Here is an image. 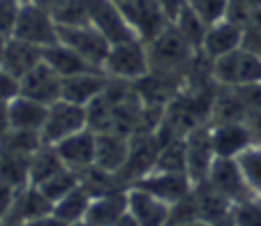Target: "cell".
Here are the masks:
<instances>
[{"mask_svg":"<svg viewBox=\"0 0 261 226\" xmlns=\"http://www.w3.org/2000/svg\"><path fill=\"white\" fill-rule=\"evenodd\" d=\"M185 157H188V176L192 178V182L206 180L217 157L211 138V125H201L185 136Z\"/></svg>","mask_w":261,"mask_h":226,"instance_id":"12","label":"cell"},{"mask_svg":"<svg viewBox=\"0 0 261 226\" xmlns=\"http://www.w3.org/2000/svg\"><path fill=\"white\" fill-rule=\"evenodd\" d=\"M120 10L127 16L137 37L143 42H150L169 23V16L164 14L160 0H127Z\"/></svg>","mask_w":261,"mask_h":226,"instance_id":"11","label":"cell"},{"mask_svg":"<svg viewBox=\"0 0 261 226\" xmlns=\"http://www.w3.org/2000/svg\"><path fill=\"white\" fill-rule=\"evenodd\" d=\"M88 21L93 28H97L107 37L109 44H118V42L137 37L127 16L114 0H88Z\"/></svg>","mask_w":261,"mask_h":226,"instance_id":"8","label":"cell"},{"mask_svg":"<svg viewBox=\"0 0 261 226\" xmlns=\"http://www.w3.org/2000/svg\"><path fill=\"white\" fill-rule=\"evenodd\" d=\"M160 150H162V141H160L158 132H141L129 136V155L123 171L118 173L120 180L129 187L137 180L146 178L148 173H153Z\"/></svg>","mask_w":261,"mask_h":226,"instance_id":"6","label":"cell"},{"mask_svg":"<svg viewBox=\"0 0 261 226\" xmlns=\"http://www.w3.org/2000/svg\"><path fill=\"white\" fill-rule=\"evenodd\" d=\"M188 7L206 25H213V23H217V21L229 16L231 0H188Z\"/></svg>","mask_w":261,"mask_h":226,"instance_id":"32","label":"cell"},{"mask_svg":"<svg viewBox=\"0 0 261 226\" xmlns=\"http://www.w3.org/2000/svg\"><path fill=\"white\" fill-rule=\"evenodd\" d=\"M236 162L241 166V173L245 178L247 187L252 189V194L261 196V146L254 143V146L245 148L236 157Z\"/></svg>","mask_w":261,"mask_h":226,"instance_id":"30","label":"cell"},{"mask_svg":"<svg viewBox=\"0 0 261 226\" xmlns=\"http://www.w3.org/2000/svg\"><path fill=\"white\" fill-rule=\"evenodd\" d=\"M241 46H243V23L227 16V19H222L206 28V35H203L201 42V53H206L211 60H217L222 55L241 49Z\"/></svg>","mask_w":261,"mask_h":226,"instance_id":"15","label":"cell"},{"mask_svg":"<svg viewBox=\"0 0 261 226\" xmlns=\"http://www.w3.org/2000/svg\"><path fill=\"white\" fill-rule=\"evenodd\" d=\"M21 3H28V0H21Z\"/></svg>","mask_w":261,"mask_h":226,"instance_id":"48","label":"cell"},{"mask_svg":"<svg viewBox=\"0 0 261 226\" xmlns=\"http://www.w3.org/2000/svg\"><path fill=\"white\" fill-rule=\"evenodd\" d=\"M114 226H141V224H139V221L137 219H134V217L132 215H129V210L127 212H125V215L123 217H120V219L118 221H116V224Z\"/></svg>","mask_w":261,"mask_h":226,"instance_id":"43","label":"cell"},{"mask_svg":"<svg viewBox=\"0 0 261 226\" xmlns=\"http://www.w3.org/2000/svg\"><path fill=\"white\" fill-rule=\"evenodd\" d=\"M114 3H116V5H118V7H123L125 3H127V0H114Z\"/></svg>","mask_w":261,"mask_h":226,"instance_id":"47","label":"cell"},{"mask_svg":"<svg viewBox=\"0 0 261 226\" xmlns=\"http://www.w3.org/2000/svg\"><path fill=\"white\" fill-rule=\"evenodd\" d=\"M90 201H93L90 194L79 185L76 189H72L67 196H63L58 203H56L54 215L58 217L60 221H65L67 226H74V224H79V221L86 219L88 208H90Z\"/></svg>","mask_w":261,"mask_h":226,"instance_id":"26","label":"cell"},{"mask_svg":"<svg viewBox=\"0 0 261 226\" xmlns=\"http://www.w3.org/2000/svg\"><path fill=\"white\" fill-rule=\"evenodd\" d=\"M107 86H109V76L102 69L67 76V79H63V99L79 104V106H88L107 90Z\"/></svg>","mask_w":261,"mask_h":226,"instance_id":"17","label":"cell"},{"mask_svg":"<svg viewBox=\"0 0 261 226\" xmlns=\"http://www.w3.org/2000/svg\"><path fill=\"white\" fill-rule=\"evenodd\" d=\"M19 93H21L19 79H14L10 72L0 67V102H12Z\"/></svg>","mask_w":261,"mask_h":226,"instance_id":"38","label":"cell"},{"mask_svg":"<svg viewBox=\"0 0 261 226\" xmlns=\"http://www.w3.org/2000/svg\"><path fill=\"white\" fill-rule=\"evenodd\" d=\"M56 153L60 155L63 164L72 171L81 173L86 168L95 166V150H97V134L93 129H81V132L72 134V136L63 138L56 143Z\"/></svg>","mask_w":261,"mask_h":226,"instance_id":"14","label":"cell"},{"mask_svg":"<svg viewBox=\"0 0 261 226\" xmlns=\"http://www.w3.org/2000/svg\"><path fill=\"white\" fill-rule=\"evenodd\" d=\"M201 219L199 215V206L197 199H194V192H190L185 199L176 201L171 206V215H169V226H180V224H190V221Z\"/></svg>","mask_w":261,"mask_h":226,"instance_id":"35","label":"cell"},{"mask_svg":"<svg viewBox=\"0 0 261 226\" xmlns=\"http://www.w3.org/2000/svg\"><path fill=\"white\" fill-rule=\"evenodd\" d=\"M231 217L236 226H261V196H252L243 203H236Z\"/></svg>","mask_w":261,"mask_h":226,"instance_id":"36","label":"cell"},{"mask_svg":"<svg viewBox=\"0 0 261 226\" xmlns=\"http://www.w3.org/2000/svg\"><path fill=\"white\" fill-rule=\"evenodd\" d=\"M19 86H21L19 95L35 99V102L44 104V106H51L58 99H63V76L46 60H42L33 72L25 74L19 81Z\"/></svg>","mask_w":261,"mask_h":226,"instance_id":"10","label":"cell"},{"mask_svg":"<svg viewBox=\"0 0 261 226\" xmlns=\"http://www.w3.org/2000/svg\"><path fill=\"white\" fill-rule=\"evenodd\" d=\"M206 180L215 187L222 196L229 199L233 206L254 196L252 189L247 187L245 178H243L241 166H238V162L233 157H215Z\"/></svg>","mask_w":261,"mask_h":226,"instance_id":"9","label":"cell"},{"mask_svg":"<svg viewBox=\"0 0 261 226\" xmlns=\"http://www.w3.org/2000/svg\"><path fill=\"white\" fill-rule=\"evenodd\" d=\"M211 138L213 148H215L217 157H233L245 150V148L254 146V136L252 129L245 123H222L211 125Z\"/></svg>","mask_w":261,"mask_h":226,"instance_id":"18","label":"cell"},{"mask_svg":"<svg viewBox=\"0 0 261 226\" xmlns=\"http://www.w3.org/2000/svg\"><path fill=\"white\" fill-rule=\"evenodd\" d=\"M16 40H23L28 44H35L40 49H49V46L58 44V23H56L54 14L40 10L33 3H23L16 19L14 35Z\"/></svg>","mask_w":261,"mask_h":226,"instance_id":"5","label":"cell"},{"mask_svg":"<svg viewBox=\"0 0 261 226\" xmlns=\"http://www.w3.org/2000/svg\"><path fill=\"white\" fill-rule=\"evenodd\" d=\"M102 72L107 74L109 79L137 83L139 79H143V76L150 72L146 42L134 37V40L111 44V49H109V53H107V60H104V65H102Z\"/></svg>","mask_w":261,"mask_h":226,"instance_id":"3","label":"cell"},{"mask_svg":"<svg viewBox=\"0 0 261 226\" xmlns=\"http://www.w3.org/2000/svg\"><path fill=\"white\" fill-rule=\"evenodd\" d=\"M125 212H127V189H120V192H111L93 199L86 221H93L99 226H114Z\"/></svg>","mask_w":261,"mask_h":226,"instance_id":"23","label":"cell"},{"mask_svg":"<svg viewBox=\"0 0 261 226\" xmlns=\"http://www.w3.org/2000/svg\"><path fill=\"white\" fill-rule=\"evenodd\" d=\"M42 146H44L42 134L40 132H28V129H10L5 136L0 138V150L28 155V157H33Z\"/></svg>","mask_w":261,"mask_h":226,"instance_id":"29","label":"cell"},{"mask_svg":"<svg viewBox=\"0 0 261 226\" xmlns=\"http://www.w3.org/2000/svg\"><path fill=\"white\" fill-rule=\"evenodd\" d=\"M129 187H139V189H143V192H148V194H153V196H158L160 201H164V203H169V206H173L176 201L185 199L190 192H192L194 182L190 180L188 173L153 171V173H148L146 178L137 180L134 185H129Z\"/></svg>","mask_w":261,"mask_h":226,"instance_id":"13","label":"cell"},{"mask_svg":"<svg viewBox=\"0 0 261 226\" xmlns=\"http://www.w3.org/2000/svg\"><path fill=\"white\" fill-rule=\"evenodd\" d=\"M44 60V49L35 44H28L23 40H16V37H10L5 46V53H3V63L0 67L10 72L14 79H23L28 72H33L37 65Z\"/></svg>","mask_w":261,"mask_h":226,"instance_id":"19","label":"cell"},{"mask_svg":"<svg viewBox=\"0 0 261 226\" xmlns=\"http://www.w3.org/2000/svg\"><path fill=\"white\" fill-rule=\"evenodd\" d=\"M155 171L164 173H188V157H185V138H171L162 143ZM192 180V178H190Z\"/></svg>","mask_w":261,"mask_h":226,"instance_id":"28","label":"cell"},{"mask_svg":"<svg viewBox=\"0 0 261 226\" xmlns=\"http://www.w3.org/2000/svg\"><path fill=\"white\" fill-rule=\"evenodd\" d=\"M129 155V136L114 132L97 134V150H95V166L109 173H120Z\"/></svg>","mask_w":261,"mask_h":226,"instance_id":"20","label":"cell"},{"mask_svg":"<svg viewBox=\"0 0 261 226\" xmlns=\"http://www.w3.org/2000/svg\"><path fill=\"white\" fill-rule=\"evenodd\" d=\"M0 180L5 185L21 189L30 185V157L28 155L0 150Z\"/></svg>","mask_w":261,"mask_h":226,"instance_id":"27","label":"cell"},{"mask_svg":"<svg viewBox=\"0 0 261 226\" xmlns=\"http://www.w3.org/2000/svg\"><path fill=\"white\" fill-rule=\"evenodd\" d=\"M127 210L141 226H169L171 206L139 187L127 189Z\"/></svg>","mask_w":261,"mask_h":226,"instance_id":"16","label":"cell"},{"mask_svg":"<svg viewBox=\"0 0 261 226\" xmlns=\"http://www.w3.org/2000/svg\"><path fill=\"white\" fill-rule=\"evenodd\" d=\"M74 226H99V224H93V221H79V224H74Z\"/></svg>","mask_w":261,"mask_h":226,"instance_id":"46","label":"cell"},{"mask_svg":"<svg viewBox=\"0 0 261 226\" xmlns=\"http://www.w3.org/2000/svg\"><path fill=\"white\" fill-rule=\"evenodd\" d=\"M79 185H81L79 173L72 171V168H63V171H60L58 176H54L51 180H46L44 185L40 187V189L44 192V196L56 206V203H58L60 199L67 196V194L72 192V189H76Z\"/></svg>","mask_w":261,"mask_h":226,"instance_id":"31","label":"cell"},{"mask_svg":"<svg viewBox=\"0 0 261 226\" xmlns=\"http://www.w3.org/2000/svg\"><path fill=\"white\" fill-rule=\"evenodd\" d=\"M146 46H148L150 69L153 72H164V74H176V76H185L190 63L197 55V49L176 28L173 21H169L153 40L146 42Z\"/></svg>","mask_w":261,"mask_h":226,"instance_id":"1","label":"cell"},{"mask_svg":"<svg viewBox=\"0 0 261 226\" xmlns=\"http://www.w3.org/2000/svg\"><path fill=\"white\" fill-rule=\"evenodd\" d=\"M160 5H162L164 14L169 16V21H173L185 7H188V0H160Z\"/></svg>","mask_w":261,"mask_h":226,"instance_id":"39","label":"cell"},{"mask_svg":"<svg viewBox=\"0 0 261 226\" xmlns=\"http://www.w3.org/2000/svg\"><path fill=\"white\" fill-rule=\"evenodd\" d=\"M5 46H7V37L0 35V63H3V53H5Z\"/></svg>","mask_w":261,"mask_h":226,"instance_id":"44","label":"cell"},{"mask_svg":"<svg viewBox=\"0 0 261 226\" xmlns=\"http://www.w3.org/2000/svg\"><path fill=\"white\" fill-rule=\"evenodd\" d=\"M44 60L60 74V76H63V79L97 69V67H93V65H90L86 58H81V55L76 53L74 49H69L67 44H63V42H58V44L44 49Z\"/></svg>","mask_w":261,"mask_h":226,"instance_id":"24","label":"cell"},{"mask_svg":"<svg viewBox=\"0 0 261 226\" xmlns=\"http://www.w3.org/2000/svg\"><path fill=\"white\" fill-rule=\"evenodd\" d=\"M21 226H67V224H65V221H60L56 215H46V217H40V219L23 221Z\"/></svg>","mask_w":261,"mask_h":226,"instance_id":"41","label":"cell"},{"mask_svg":"<svg viewBox=\"0 0 261 226\" xmlns=\"http://www.w3.org/2000/svg\"><path fill=\"white\" fill-rule=\"evenodd\" d=\"M58 40L63 42V44H67L69 49H74L81 58H86L97 69H102L109 49H111L107 37H104L97 28H93L90 23H86V25H58Z\"/></svg>","mask_w":261,"mask_h":226,"instance_id":"7","label":"cell"},{"mask_svg":"<svg viewBox=\"0 0 261 226\" xmlns=\"http://www.w3.org/2000/svg\"><path fill=\"white\" fill-rule=\"evenodd\" d=\"M12 129L10 125V102H0V138Z\"/></svg>","mask_w":261,"mask_h":226,"instance_id":"40","label":"cell"},{"mask_svg":"<svg viewBox=\"0 0 261 226\" xmlns=\"http://www.w3.org/2000/svg\"><path fill=\"white\" fill-rule=\"evenodd\" d=\"M21 5H23L21 0H0V35L7 40L14 35Z\"/></svg>","mask_w":261,"mask_h":226,"instance_id":"37","label":"cell"},{"mask_svg":"<svg viewBox=\"0 0 261 226\" xmlns=\"http://www.w3.org/2000/svg\"><path fill=\"white\" fill-rule=\"evenodd\" d=\"M88 127V113H86V106H79V104H72L67 99H58L56 104L49 106V113H46L44 127H42V141L44 146H56L63 138L72 136V134L81 132V129Z\"/></svg>","mask_w":261,"mask_h":226,"instance_id":"4","label":"cell"},{"mask_svg":"<svg viewBox=\"0 0 261 226\" xmlns=\"http://www.w3.org/2000/svg\"><path fill=\"white\" fill-rule=\"evenodd\" d=\"M180 226H211L208 221H203V219H197V221H190V224H180Z\"/></svg>","mask_w":261,"mask_h":226,"instance_id":"45","label":"cell"},{"mask_svg":"<svg viewBox=\"0 0 261 226\" xmlns=\"http://www.w3.org/2000/svg\"><path fill=\"white\" fill-rule=\"evenodd\" d=\"M63 168H67L60 159V155L56 153L54 146H42L37 153L30 157V185L42 187L46 180H51L54 176H58Z\"/></svg>","mask_w":261,"mask_h":226,"instance_id":"25","label":"cell"},{"mask_svg":"<svg viewBox=\"0 0 261 226\" xmlns=\"http://www.w3.org/2000/svg\"><path fill=\"white\" fill-rule=\"evenodd\" d=\"M10 217H14L16 221H30V219H40V217L54 215V203L44 196L40 187H21L16 189V196L12 201V208L7 212Z\"/></svg>","mask_w":261,"mask_h":226,"instance_id":"21","label":"cell"},{"mask_svg":"<svg viewBox=\"0 0 261 226\" xmlns=\"http://www.w3.org/2000/svg\"><path fill=\"white\" fill-rule=\"evenodd\" d=\"M49 106L35 102L30 97L16 95L10 102V125L12 129H28V132H42Z\"/></svg>","mask_w":261,"mask_h":226,"instance_id":"22","label":"cell"},{"mask_svg":"<svg viewBox=\"0 0 261 226\" xmlns=\"http://www.w3.org/2000/svg\"><path fill=\"white\" fill-rule=\"evenodd\" d=\"M58 25H86L88 21V0H65L54 14Z\"/></svg>","mask_w":261,"mask_h":226,"instance_id":"34","label":"cell"},{"mask_svg":"<svg viewBox=\"0 0 261 226\" xmlns=\"http://www.w3.org/2000/svg\"><path fill=\"white\" fill-rule=\"evenodd\" d=\"M173 23H176V28L180 30L185 37H188V42L194 46V49L201 51V42H203V35H206L208 25L203 23V21L199 19L192 10H190V7H185V10H182L180 14L173 19Z\"/></svg>","mask_w":261,"mask_h":226,"instance_id":"33","label":"cell"},{"mask_svg":"<svg viewBox=\"0 0 261 226\" xmlns=\"http://www.w3.org/2000/svg\"><path fill=\"white\" fill-rule=\"evenodd\" d=\"M213 81L222 88H247L261 86V55L241 49L213 60Z\"/></svg>","mask_w":261,"mask_h":226,"instance_id":"2","label":"cell"},{"mask_svg":"<svg viewBox=\"0 0 261 226\" xmlns=\"http://www.w3.org/2000/svg\"><path fill=\"white\" fill-rule=\"evenodd\" d=\"M28 3H33V5H37L40 10L49 12V14H56V12L63 7L65 0H28Z\"/></svg>","mask_w":261,"mask_h":226,"instance_id":"42","label":"cell"}]
</instances>
